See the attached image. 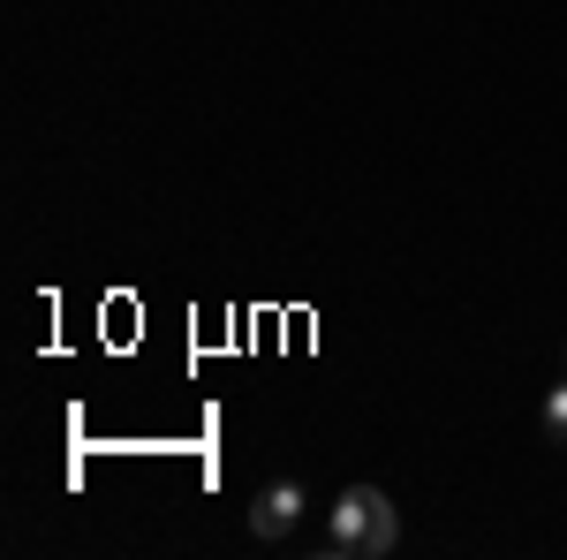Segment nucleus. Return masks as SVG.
Listing matches in <instances>:
<instances>
[{
	"label": "nucleus",
	"instance_id": "1",
	"mask_svg": "<svg viewBox=\"0 0 567 560\" xmlns=\"http://www.w3.org/2000/svg\"><path fill=\"white\" fill-rule=\"evenodd\" d=\"M401 546V508H393L379 485H349L333 500V553L349 560H386Z\"/></svg>",
	"mask_w": 567,
	"mask_h": 560
},
{
	"label": "nucleus",
	"instance_id": "2",
	"mask_svg": "<svg viewBox=\"0 0 567 560\" xmlns=\"http://www.w3.org/2000/svg\"><path fill=\"white\" fill-rule=\"evenodd\" d=\"M296 522H303V485H296V477H288V485H265L258 500H250V530H258L265 546L296 538Z\"/></svg>",
	"mask_w": 567,
	"mask_h": 560
},
{
	"label": "nucleus",
	"instance_id": "3",
	"mask_svg": "<svg viewBox=\"0 0 567 560\" xmlns=\"http://www.w3.org/2000/svg\"><path fill=\"white\" fill-rule=\"evenodd\" d=\"M545 439H553V447H567V379L545 394Z\"/></svg>",
	"mask_w": 567,
	"mask_h": 560
}]
</instances>
